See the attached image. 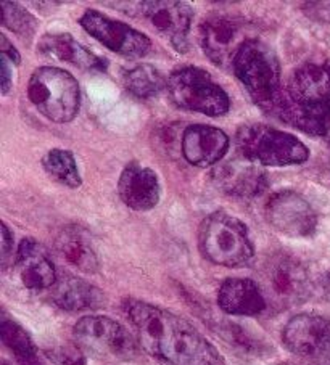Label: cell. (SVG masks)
Returning <instances> with one entry per match:
<instances>
[{
  "instance_id": "cell-1",
  "label": "cell",
  "mask_w": 330,
  "mask_h": 365,
  "mask_svg": "<svg viewBox=\"0 0 330 365\" xmlns=\"http://www.w3.org/2000/svg\"><path fill=\"white\" fill-rule=\"evenodd\" d=\"M123 311L149 354L171 365H224L218 349L174 312L139 299H126Z\"/></svg>"
},
{
  "instance_id": "cell-2",
  "label": "cell",
  "mask_w": 330,
  "mask_h": 365,
  "mask_svg": "<svg viewBox=\"0 0 330 365\" xmlns=\"http://www.w3.org/2000/svg\"><path fill=\"white\" fill-rule=\"evenodd\" d=\"M272 115L330 143V60L308 61L296 68Z\"/></svg>"
},
{
  "instance_id": "cell-3",
  "label": "cell",
  "mask_w": 330,
  "mask_h": 365,
  "mask_svg": "<svg viewBox=\"0 0 330 365\" xmlns=\"http://www.w3.org/2000/svg\"><path fill=\"white\" fill-rule=\"evenodd\" d=\"M232 69L253 102L272 115L284 91L281 63L274 50L255 37L240 48Z\"/></svg>"
},
{
  "instance_id": "cell-4",
  "label": "cell",
  "mask_w": 330,
  "mask_h": 365,
  "mask_svg": "<svg viewBox=\"0 0 330 365\" xmlns=\"http://www.w3.org/2000/svg\"><path fill=\"white\" fill-rule=\"evenodd\" d=\"M203 256L218 266L246 267L255 257V247L246 225L231 214L218 211L203 219L199 230Z\"/></svg>"
},
{
  "instance_id": "cell-5",
  "label": "cell",
  "mask_w": 330,
  "mask_h": 365,
  "mask_svg": "<svg viewBox=\"0 0 330 365\" xmlns=\"http://www.w3.org/2000/svg\"><path fill=\"white\" fill-rule=\"evenodd\" d=\"M236 143L244 158L259 166H295L309 158V150L300 138L266 124L242 125Z\"/></svg>"
},
{
  "instance_id": "cell-6",
  "label": "cell",
  "mask_w": 330,
  "mask_h": 365,
  "mask_svg": "<svg viewBox=\"0 0 330 365\" xmlns=\"http://www.w3.org/2000/svg\"><path fill=\"white\" fill-rule=\"evenodd\" d=\"M28 97L42 116L59 124L71 123L81 108L78 81L55 66L36 69L28 84Z\"/></svg>"
},
{
  "instance_id": "cell-7",
  "label": "cell",
  "mask_w": 330,
  "mask_h": 365,
  "mask_svg": "<svg viewBox=\"0 0 330 365\" xmlns=\"http://www.w3.org/2000/svg\"><path fill=\"white\" fill-rule=\"evenodd\" d=\"M166 89L169 98L181 110L218 118L231 108L226 91L201 68L184 66L176 69L168 79Z\"/></svg>"
},
{
  "instance_id": "cell-8",
  "label": "cell",
  "mask_w": 330,
  "mask_h": 365,
  "mask_svg": "<svg viewBox=\"0 0 330 365\" xmlns=\"http://www.w3.org/2000/svg\"><path fill=\"white\" fill-rule=\"evenodd\" d=\"M76 344L92 356L132 361L139 354L137 341L116 320L105 316H86L73 329Z\"/></svg>"
},
{
  "instance_id": "cell-9",
  "label": "cell",
  "mask_w": 330,
  "mask_h": 365,
  "mask_svg": "<svg viewBox=\"0 0 330 365\" xmlns=\"http://www.w3.org/2000/svg\"><path fill=\"white\" fill-rule=\"evenodd\" d=\"M261 287L266 301L271 299L281 307H290L306 301L311 282L306 267L287 253H276L264 261L261 269Z\"/></svg>"
},
{
  "instance_id": "cell-10",
  "label": "cell",
  "mask_w": 330,
  "mask_h": 365,
  "mask_svg": "<svg viewBox=\"0 0 330 365\" xmlns=\"http://www.w3.org/2000/svg\"><path fill=\"white\" fill-rule=\"evenodd\" d=\"M255 37L250 24L236 15H211L200 24L203 52L221 68H232L240 48Z\"/></svg>"
},
{
  "instance_id": "cell-11",
  "label": "cell",
  "mask_w": 330,
  "mask_h": 365,
  "mask_svg": "<svg viewBox=\"0 0 330 365\" xmlns=\"http://www.w3.org/2000/svg\"><path fill=\"white\" fill-rule=\"evenodd\" d=\"M79 24L101 46L128 58H142L151 48V41L141 31L97 10H86L79 18Z\"/></svg>"
},
{
  "instance_id": "cell-12",
  "label": "cell",
  "mask_w": 330,
  "mask_h": 365,
  "mask_svg": "<svg viewBox=\"0 0 330 365\" xmlns=\"http://www.w3.org/2000/svg\"><path fill=\"white\" fill-rule=\"evenodd\" d=\"M264 216L272 229L291 238H308L317 229L314 207L294 190L272 195L264 206Z\"/></svg>"
},
{
  "instance_id": "cell-13",
  "label": "cell",
  "mask_w": 330,
  "mask_h": 365,
  "mask_svg": "<svg viewBox=\"0 0 330 365\" xmlns=\"http://www.w3.org/2000/svg\"><path fill=\"white\" fill-rule=\"evenodd\" d=\"M282 339L296 356L313 361L330 357V319L317 314H298L285 325Z\"/></svg>"
},
{
  "instance_id": "cell-14",
  "label": "cell",
  "mask_w": 330,
  "mask_h": 365,
  "mask_svg": "<svg viewBox=\"0 0 330 365\" xmlns=\"http://www.w3.org/2000/svg\"><path fill=\"white\" fill-rule=\"evenodd\" d=\"M139 11L177 52H187L194 9L186 2H141Z\"/></svg>"
},
{
  "instance_id": "cell-15",
  "label": "cell",
  "mask_w": 330,
  "mask_h": 365,
  "mask_svg": "<svg viewBox=\"0 0 330 365\" xmlns=\"http://www.w3.org/2000/svg\"><path fill=\"white\" fill-rule=\"evenodd\" d=\"M213 180L221 192L239 200L255 198L268 185L266 173L246 158L231 160L216 166Z\"/></svg>"
},
{
  "instance_id": "cell-16",
  "label": "cell",
  "mask_w": 330,
  "mask_h": 365,
  "mask_svg": "<svg viewBox=\"0 0 330 365\" xmlns=\"http://www.w3.org/2000/svg\"><path fill=\"white\" fill-rule=\"evenodd\" d=\"M231 140L224 130L213 125L192 124L182 134V155L192 166H216L229 150Z\"/></svg>"
},
{
  "instance_id": "cell-17",
  "label": "cell",
  "mask_w": 330,
  "mask_h": 365,
  "mask_svg": "<svg viewBox=\"0 0 330 365\" xmlns=\"http://www.w3.org/2000/svg\"><path fill=\"white\" fill-rule=\"evenodd\" d=\"M118 195L134 211H150L160 203L161 184L154 169L129 163L118 180Z\"/></svg>"
},
{
  "instance_id": "cell-18",
  "label": "cell",
  "mask_w": 330,
  "mask_h": 365,
  "mask_svg": "<svg viewBox=\"0 0 330 365\" xmlns=\"http://www.w3.org/2000/svg\"><path fill=\"white\" fill-rule=\"evenodd\" d=\"M15 267L24 288L33 292L52 288L59 277L47 251L33 238H24L18 247Z\"/></svg>"
},
{
  "instance_id": "cell-19",
  "label": "cell",
  "mask_w": 330,
  "mask_h": 365,
  "mask_svg": "<svg viewBox=\"0 0 330 365\" xmlns=\"http://www.w3.org/2000/svg\"><path fill=\"white\" fill-rule=\"evenodd\" d=\"M218 304L231 316H259L268 307V301L258 282L251 279H227L218 292Z\"/></svg>"
},
{
  "instance_id": "cell-20",
  "label": "cell",
  "mask_w": 330,
  "mask_h": 365,
  "mask_svg": "<svg viewBox=\"0 0 330 365\" xmlns=\"http://www.w3.org/2000/svg\"><path fill=\"white\" fill-rule=\"evenodd\" d=\"M39 52L50 58L66 61L69 65L86 69V71L105 73L108 68L105 58L86 48L69 33L46 34L39 41Z\"/></svg>"
},
{
  "instance_id": "cell-21",
  "label": "cell",
  "mask_w": 330,
  "mask_h": 365,
  "mask_svg": "<svg viewBox=\"0 0 330 365\" xmlns=\"http://www.w3.org/2000/svg\"><path fill=\"white\" fill-rule=\"evenodd\" d=\"M50 289L54 304L63 311H94L105 306V294L101 289L78 277L63 275Z\"/></svg>"
},
{
  "instance_id": "cell-22",
  "label": "cell",
  "mask_w": 330,
  "mask_h": 365,
  "mask_svg": "<svg viewBox=\"0 0 330 365\" xmlns=\"http://www.w3.org/2000/svg\"><path fill=\"white\" fill-rule=\"evenodd\" d=\"M56 250L66 262L81 272L95 274L99 270V257L89 235L81 227L68 225L56 237Z\"/></svg>"
},
{
  "instance_id": "cell-23",
  "label": "cell",
  "mask_w": 330,
  "mask_h": 365,
  "mask_svg": "<svg viewBox=\"0 0 330 365\" xmlns=\"http://www.w3.org/2000/svg\"><path fill=\"white\" fill-rule=\"evenodd\" d=\"M123 86L137 98H154L168 87V81L151 65H137L123 74Z\"/></svg>"
},
{
  "instance_id": "cell-24",
  "label": "cell",
  "mask_w": 330,
  "mask_h": 365,
  "mask_svg": "<svg viewBox=\"0 0 330 365\" xmlns=\"http://www.w3.org/2000/svg\"><path fill=\"white\" fill-rule=\"evenodd\" d=\"M42 168L54 180L68 188H79L82 184L81 173L74 155L69 150L54 148L44 155Z\"/></svg>"
},
{
  "instance_id": "cell-25",
  "label": "cell",
  "mask_w": 330,
  "mask_h": 365,
  "mask_svg": "<svg viewBox=\"0 0 330 365\" xmlns=\"http://www.w3.org/2000/svg\"><path fill=\"white\" fill-rule=\"evenodd\" d=\"M0 331H2V341L7 348L14 352L16 362L29 361L37 356L36 346L33 339L29 338L26 330L21 325L10 319H2V325H0Z\"/></svg>"
},
{
  "instance_id": "cell-26",
  "label": "cell",
  "mask_w": 330,
  "mask_h": 365,
  "mask_svg": "<svg viewBox=\"0 0 330 365\" xmlns=\"http://www.w3.org/2000/svg\"><path fill=\"white\" fill-rule=\"evenodd\" d=\"M2 24L20 37H33L37 29V20L26 9L16 2H2Z\"/></svg>"
},
{
  "instance_id": "cell-27",
  "label": "cell",
  "mask_w": 330,
  "mask_h": 365,
  "mask_svg": "<svg viewBox=\"0 0 330 365\" xmlns=\"http://www.w3.org/2000/svg\"><path fill=\"white\" fill-rule=\"evenodd\" d=\"M221 335L224 336L227 343L237 346L244 352H259V349H261V343L256 341L244 329H240L237 324H227L226 327H223L221 329Z\"/></svg>"
},
{
  "instance_id": "cell-28",
  "label": "cell",
  "mask_w": 330,
  "mask_h": 365,
  "mask_svg": "<svg viewBox=\"0 0 330 365\" xmlns=\"http://www.w3.org/2000/svg\"><path fill=\"white\" fill-rule=\"evenodd\" d=\"M50 361L56 365H86L84 352L76 346H60V348H54L46 352Z\"/></svg>"
},
{
  "instance_id": "cell-29",
  "label": "cell",
  "mask_w": 330,
  "mask_h": 365,
  "mask_svg": "<svg viewBox=\"0 0 330 365\" xmlns=\"http://www.w3.org/2000/svg\"><path fill=\"white\" fill-rule=\"evenodd\" d=\"M14 87V63L0 55V92L7 96Z\"/></svg>"
},
{
  "instance_id": "cell-30",
  "label": "cell",
  "mask_w": 330,
  "mask_h": 365,
  "mask_svg": "<svg viewBox=\"0 0 330 365\" xmlns=\"http://www.w3.org/2000/svg\"><path fill=\"white\" fill-rule=\"evenodd\" d=\"M0 52H2V56L9 58L11 63H14V65H20L21 55L14 47V43L7 39V36L5 34H0Z\"/></svg>"
},
{
  "instance_id": "cell-31",
  "label": "cell",
  "mask_w": 330,
  "mask_h": 365,
  "mask_svg": "<svg viewBox=\"0 0 330 365\" xmlns=\"http://www.w3.org/2000/svg\"><path fill=\"white\" fill-rule=\"evenodd\" d=\"M14 253V234H11L7 224H2V261L4 266L7 264L10 255Z\"/></svg>"
},
{
  "instance_id": "cell-32",
  "label": "cell",
  "mask_w": 330,
  "mask_h": 365,
  "mask_svg": "<svg viewBox=\"0 0 330 365\" xmlns=\"http://www.w3.org/2000/svg\"><path fill=\"white\" fill-rule=\"evenodd\" d=\"M322 289H324V293H326V297L330 298V274H327L322 279Z\"/></svg>"
},
{
  "instance_id": "cell-33",
  "label": "cell",
  "mask_w": 330,
  "mask_h": 365,
  "mask_svg": "<svg viewBox=\"0 0 330 365\" xmlns=\"http://www.w3.org/2000/svg\"><path fill=\"white\" fill-rule=\"evenodd\" d=\"M20 365H44L39 359H37V356L36 357H33V359H29V361H24V362H20Z\"/></svg>"
},
{
  "instance_id": "cell-34",
  "label": "cell",
  "mask_w": 330,
  "mask_h": 365,
  "mask_svg": "<svg viewBox=\"0 0 330 365\" xmlns=\"http://www.w3.org/2000/svg\"><path fill=\"white\" fill-rule=\"evenodd\" d=\"M296 365H324V364H319V362H309V364H296Z\"/></svg>"
},
{
  "instance_id": "cell-35",
  "label": "cell",
  "mask_w": 330,
  "mask_h": 365,
  "mask_svg": "<svg viewBox=\"0 0 330 365\" xmlns=\"http://www.w3.org/2000/svg\"><path fill=\"white\" fill-rule=\"evenodd\" d=\"M4 365H7V364H4Z\"/></svg>"
}]
</instances>
